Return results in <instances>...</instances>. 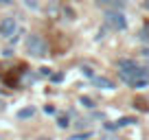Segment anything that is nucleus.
Segmentation results:
<instances>
[{
	"instance_id": "5",
	"label": "nucleus",
	"mask_w": 149,
	"mask_h": 140,
	"mask_svg": "<svg viewBox=\"0 0 149 140\" xmlns=\"http://www.w3.org/2000/svg\"><path fill=\"white\" fill-rule=\"evenodd\" d=\"M92 81H94V85L101 88V90H114V81L105 79V77H92Z\"/></svg>"
},
{
	"instance_id": "7",
	"label": "nucleus",
	"mask_w": 149,
	"mask_h": 140,
	"mask_svg": "<svg viewBox=\"0 0 149 140\" xmlns=\"http://www.w3.org/2000/svg\"><path fill=\"white\" fill-rule=\"evenodd\" d=\"M33 114H35V110H33V107H22L18 112V118H31Z\"/></svg>"
},
{
	"instance_id": "8",
	"label": "nucleus",
	"mask_w": 149,
	"mask_h": 140,
	"mask_svg": "<svg viewBox=\"0 0 149 140\" xmlns=\"http://www.w3.org/2000/svg\"><path fill=\"white\" fill-rule=\"evenodd\" d=\"M132 123H136L134 118H130V116H125V118H121V121L116 123V127H125V125H132Z\"/></svg>"
},
{
	"instance_id": "14",
	"label": "nucleus",
	"mask_w": 149,
	"mask_h": 140,
	"mask_svg": "<svg viewBox=\"0 0 149 140\" xmlns=\"http://www.w3.org/2000/svg\"><path fill=\"white\" fill-rule=\"evenodd\" d=\"M143 7H145L147 11H149V0H145V2H143Z\"/></svg>"
},
{
	"instance_id": "10",
	"label": "nucleus",
	"mask_w": 149,
	"mask_h": 140,
	"mask_svg": "<svg viewBox=\"0 0 149 140\" xmlns=\"http://www.w3.org/2000/svg\"><path fill=\"white\" fill-rule=\"evenodd\" d=\"M57 125H59V127H61V129H66V127H68V125H70V123H68V116H61V118H59V121H57Z\"/></svg>"
},
{
	"instance_id": "11",
	"label": "nucleus",
	"mask_w": 149,
	"mask_h": 140,
	"mask_svg": "<svg viewBox=\"0 0 149 140\" xmlns=\"http://www.w3.org/2000/svg\"><path fill=\"white\" fill-rule=\"evenodd\" d=\"M51 79L57 83V81H61V79H64V75H61V72H55V75H51Z\"/></svg>"
},
{
	"instance_id": "6",
	"label": "nucleus",
	"mask_w": 149,
	"mask_h": 140,
	"mask_svg": "<svg viewBox=\"0 0 149 140\" xmlns=\"http://www.w3.org/2000/svg\"><path fill=\"white\" fill-rule=\"evenodd\" d=\"M99 5H110V7H114V11H118L125 7V0H99Z\"/></svg>"
},
{
	"instance_id": "3",
	"label": "nucleus",
	"mask_w": 149,
	"mask_h": 140,
	"mask_svg": "<svg viewBox=\"0 0 149 140\" xmlns=\"http://www.w3.org/2000/svg\"><path fill=\"white\" fill-rule=\"evenodd\" d=\"M13 31H15V20L13 18H5V20H2V24H0V33L7 35V37H11Z\"/></svg>"
},
{
	"instance_id": "15",
	"label": "nucleus",
	"mask_w": 149,
	"mask_h": 140,
	"mask_svg": "<svg viewBox=\"0 0 149 140\" xmlns=\"http://www.w3.org/2000/svg\"><path fill=\"white\" fill-rule=\"evenodd\" d=\"M2 110H5V101H0V112H2Z\"/></svg>"
},
{
	"instance_id": "2",
	"label": "nucleus",
	"mask_w": 149,
	"mask_h": 140,
	"mask_svg": "<svg viewBox=\"0 0 149 140\" xmlns=\"http://www.w3.org/2000/svg\"><path fill=\"white\" fill-rule=\"evenodd\" d=\"M105 24L110 28H114V31H123V28L127 26V20H125V15H123L121 11L110 9V11H105Z\"/></svg>"
},
{
	"instance_id": "12",
	"label": "nucleus",
	"mask_w": 149,
	"mask_h": 140,
	"mask_svg": "<svg viewBox=\"0 0 149 140\" xmlns=\"http://www.w3.org/2000/svg\"><path fill=\"white\" fill-rule=\"evenodd\" d=\"M81 72H84L86 77H92V68H88V66H86V68H81Z\"/></svg>"
},
{
	"instance_id": "4",
	"label": "nucleus",
	"mask_w": 149,
	"mask_h": 140,
	"mask_svg": "<svg viewBox=\"0 0 149 140\" xmlns=\"http://www.w3.org/2000/svg\"><path fill=\"white\" fill-rule=\"evenodd\" d=\"M138 68L134 59H118V72H134Z\"/></svg>"
},
{
	"instance_id": "13",
	"label": "nucleus",
	"mask_w": 149,
	"mask_h": 140,
	"mask_svg": "<svg viewBox=\"0 0 149 140\" xmlns=\"http://www.w3.org/2000/svg\"><path fill=\"white\" fill-rule=\"evenodd\" d=\"M44 112L46 114H55V107H53V105H44Z\"/></svg>"
},
{
	"instance_id": "9",
	"label": "nucleus",
	"mask_w": 149,
	"mask_h": 140,
	"mask_svg": "<svg viewBox=\"0 0 149 140\" xmlns=\"http://www.w3.org/2000/svg\"><path fill=\"white\" fill-rule=\"evenodd\" d=\"M81 105H84V107H94V101L90 96H81Z\"/></svg>"
},
{
	"instance_id": "1",
	"label": "nucleus",
	"mask_w": 149,
	"mask_h": 140,
	"mask_svg": "<svg viewBox=\"0 0 149 140\" xmlns=\"http://www.w3.org/2000/svg\"><path fill=\"white\" fill-rule=\"evenodd\" d=\"M26 51H29L31 57H46L48 44L44 42V37H40V35H29L26 37Z\"/></svg>"
},
{
	"instance_id": "16",
	"label": "nucleus",
	"mask_w": 149,
	"mask_h": 140,
	"mask_svg": "<svg viewBox=\"0 0 149 140\" xmlns=\"http://www.w3.org/2000/svg\"><path fill=\"white\" fill-rule=\"evenodd\" d=\"M37 140H51V138H37Z\"/></svg>"
}]
</instances>
